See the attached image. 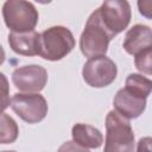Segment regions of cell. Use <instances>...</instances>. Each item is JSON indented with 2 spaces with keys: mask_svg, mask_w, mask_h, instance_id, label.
I'll list each match as a JSON object with an SVG mask.
<instances>
[{
  "mask_svg": "<svg viewBox=\"0 0 152 152\" xmlns=\"http://www.w3.org/2000/svg\"><path fill=\"white\" fill-rule=\"evenodd\" d=\"M135 138L128 119L116 110L106 116V139L103 152H134Z\"/></svg>",
  "mask_w": 152,
  "mask_h": 152,
  "instance_id": "cell-1",
  "label": "cell"
},
{
  "mask_svg": "<svg viewBox=\"0 0 152 152\" xmlns=\"http://www.w3.org/2000/svg\"><path fill=\"white\" fill-rule=\"evenodd\" d=\"M75 48L72 32L61 25L51 26L39 33V56L56 62L66 57Z\"/></svg>",
  "mask_w": 152,
  "mask_h": 152,
  "instance_id": "cell-2",
  "label": "cell"
},
{
  "mask_svg": "<svg viewBox=\"0 0 152 152\" xmlns=\"http://www.w3.org/2000/svg\"><path fill=\"white\" fill-rule=\"evenodd\" d=\"M113 36L103 26L99 11L95 10L88 18L84 30L80 37V50L84 57L94 58L100 56H106L108 51L109 42Z\"/></svg>",
  "mask_w": 152,
  "mask_h": 152,
  "instance_id": "cell-3",
  "label": "cell"
},
{
  "mask_svg": "<svg viewBox=\"0 0 152 152\" xmlns=\"http://www.w3.org/2000/svg\"><path fill=\"white\" fill-rule=\"evenodd\" d=\"M2 17L11 32L34 31L39 14L36 6L26 0H7L2 5Z\"/></svg>",
  "mask_w": 152,
  "mask_h": 152,
  "instance_id": "cell-4",
  "label": "cell"
},
{
  "mask_svg": "<svg viewBox=\"0 0 152 152\" xmlns=\"http://www.w3.org/2000/svg\"><path fill=\"white\" fill-rule=\"evenodd\" d=\"M13 112L27 124H38L45 119L49 107L39 93H15L11 99Z\"/></svg>",
  "mask_w": 152,
  "mask_h": 152,
  "instance_id": "cell-5",
  "label": "cell"
},
{
  "mask_svg": "<svg viewBox=\"0 0 152 152\" xmlns=\"http://www.w3.org/2000/svg\"><path fill=\"white\" fill-rule=\"evenodd\" d=\"M100 19L113 38L122 32L132 18L131 5L126 0H107L97 8Z\"/></svg>",
  "mask_w": 152,
  "mask_h": 152,
  "instance_id": "cell-6",
  "label": "cell"
},
{
  "mask_svg": "<svg viewBox=\"0 0 152 152\" xmlns=\"http://www.w3.org/2000/svg\"><path fill=\"white\" fill-rule=\"evenodd\" d=\"M118 75V66L107 56L89 58L82 68L84 82L93 88H104L113 83Z\"/></svg>",
  "mask_w": 152,
  "mask_h": 152,
  "instance_id": "cell-7",
  "label": "cell"
},
{
  "mask_svg": "<svg viewBox=\"0 0 152 152\" xmlns=\"http://www.w3.org/2000/svg\"><path fill=\"white\" fill-rule=\"evenodd\" d=\"M12 82L20 91L39 93L48 83V71L38 64L19 66L12 72Z\"/></svg>",
  "mask_w": 152,
  "mask_h": 152,
  "instance_id": "cell-8",
  "label": "cell"
},
{
  "mask_svg": "<svg viewBox=\"0 0 152 152\" xmlns=\"http://www.w3.org/2000/svg\"><path fill=\"white\" fill-rule=\"evenodd\" d=\"M114 110H116L124 118L131 120L139 118L146 109V99L133 94L126 88H121L116 91L113 100Z\"/></svg>",
  "mask_w": 152,
  "mask_h": 152,
  "instance_id": "cell-9",
  "label": "cell"
},
{
  "mask_svg": "<svg viewBox=\"0 0 152 152\" xmlns=\"http://www.w3.org/2000/svg\"><path fill=\"white\" fill-rule=\"evenodd\" d=\"M122 46L128 55L133 56L145 49L152 48V31L150 26L142 24L133 25L126 32Z\"/></svg>",
  "mask_w": 152,
  "mask_h": 152,
  "instance_id": "cell-10",
  "label": "cell"
},
{
  "mask_svg": "<svg viewBox=\"0 0 152 152\" xmlns=\"http://www.w3.org/2000/svg\"><path fill=\"white\" fill-rule=\"evenodd\" d=\"M8 44L11 49L21 56L39 55V33L36 31L28 32H10Z\"/></svg>",
  "mask_w": 152,
  "mask_h": 152,
  "instance_id": "cell-11",
  "label": "cell"
},
{
  "mask_svg": "<svg viewBox=\"0 0 152 152\" xmlns=\"http://www.w3.org/2000/svg\"><path fill=\"white\" fill-rule=\"evenodd\" d=\"M72 140L86 148H99L103 142L101 131L91 125L75 124L71 128Z\"/></svg>",
  "mask_w": 152,
  "mask_h": 152,
  "instance_id": "cell-12",
  "label": "cell"
},
{
  "mask_svg": "<svg viewBox=\"0 0 152 152\" xmlns=\"http://www.w3.org/2000/svg\"><path fill=\"white\" fill-rule=\"evenodd\" d=\"M125 88L133 94H137L144 99H147L151 89H152V81L141 74H129L125 82Z\"/></svg>",
  "mask_w": 152,
  "mask_h": 152,
  "instance_id": "cell-13",
  "label": "cell"
},
{
  "mask_svg": "<svg viewBox=\"0 0 152 152\" xmlns=\"http://www.w3.org/2000/svg\"><path fill=\"white\" fill-rule=\"evenodd\" d=\"M19 135L15 120L6 113H0V144H12Z\"/></svg>",
  "mask_w": 152,
  "mask_h": 152,
  "instance_id": "cell-14",
  "label": "cell"
},
{
  "mask_svg": "<svg viewBox=\"0 0 152 152\" xmlns=\"http://www.w3.org/2000/svg\"><path fill=\"white\" fill-rule=\"evenodd\" d=\"M135 68L146 75L152 74V48L145 49L134 56Z\"/></svg>",
  "mask_w": 152,
  "mask_h": 152,
  "instance_id": "cell-15",
  "label": "cell"
},
{
  "mask_svg": "<svg viewBox=\"0 0 152 152\" xmlns=\"http://www.w3.org/2000/svg\"><path fill=\"white\" fill-rule=\"evenodd\" d=\"M11 104L10 99V83L4 72H0V113Z\"/></svg>",
  "mask_w": 152,
  "mask_h": 152,
  "instance_id": "cell-16",
  "label": "cell"
},
{
  "mask_svg": "<svg viewBox=\"0 0 152 152\" xmlns=\"http://www.w3.org/2000/svg\"><path fill=\"white\" fill-rule=\"evenodd\" d=\"M57 152H90V151H89L88 148L82 147L81 145L76 144L74 140H70V141L63 142V144L58 147Z\"/></svg>",
  "mask_w": 152,
  "mask_h": 152,
  "instance_id": "cell-17",
  "label": "cell"
},
{
  "mask_svg": "<svg viewBox=\"0 0 152 152\" xmlns=\"http://www.w3.org/2000/svg\"><path fill=\"white\" fill-rule=\"evenodd\" d=\"M151 137H144L138 141L137 152H151Z\"/></svg>",
  "mask_w": 152,
  "mask_h": 152,
  "instance_id": "cell-18",
  "label": "cell"
},
{
  "mask_svg": "<svg viewBox=\"0 0 152 152\" xmlns=\"http://www.w3.org/2000/svg\"><path fill=\"white\" fill-rule=\"evenodd\" d=\"M151 6H152V2H151V1H146V4H145V1H139V2H138L139 12H140L144 17H146L147 19L151 18Z\"/></svg>",
  "mask_w": 152,
  "mask_h": 152,
  "instance_id": "cell-19",
  "label": "cell"
},
{
  "mask_svg": "<svg viewBox=\"0 0 152 152\" xmlns=\"http://www.w3.org/2000/svg\"><path fill=\"white\" fill-rule=\"evenodd\" d=\"M5 58H6V53H5L4 48H2V46H1V44H0V65L5 62Z\"/></svg>",
  "mask_w": 152,
  "mask_h": 152,
  "instance_id": "cell-20",
  "label": "cell"
},
{
  "mask_svg": "<svg viewBox=\"0 0 152 152\" xmlns=\"http://www.w3.org/2000/svg\"><path fill=\"white\" fill-rule=\"evenodd\" d=\"M0 152H15V151H0Z\"/></svg>",
  "mask_w": 152,
  "mask_h": 152,
  "instance_id": "cell-21",
  "label": "cell"
}]
</instances>
